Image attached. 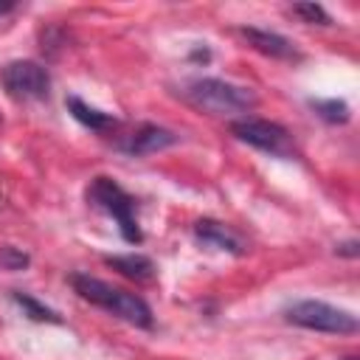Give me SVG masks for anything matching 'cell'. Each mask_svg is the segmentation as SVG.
Here are the masks:
<instances>
[{
	"label": "cell",
	"mask_w": 360,
	"mask_h": 360,
	"mask_svg": "<svg viewBox=\"0 0 360 360\" xmlns=\"http://www.w3.org/2000/svg\"><path fill=\"white\" fill-rule=\"evenodd\" d=\"M231 135L259 152H267L273 158H290L292 155V138L290 132L267 118H239L231 121Z\"/></svg>",
	"instance_id": "5b68a950"
},
{
	"label": "cell",
	"mask_w": 360,
	"mask_h": 360,
	"mask_svg": "<svg viewBox=\"0 0 360 360\" xmlns=\"http://www.w3.org/2000/svg\"><path fill=\"white\" fill-rule=\"evenodd\" d=\"M68 281L84 301H90V304L124 318L132 326L152 329V309L141 295L127 292L121 287H112V284H107V281H101L96 276H87V273H70Z\"/></svg>",
	"instance_id": "6da1fadb"
},
{
	"label": "cell",
	"mask_w": 360,
	"mask_h": 360,
	"mask_svg": "<svg viewBox=\"0 0 360 360\" xmlns=\"http://www.w3.org/2000/svg\"><path fill=\"white\" fill-rule=\"evenodd\" d=\"M0 84L14 101H39L51 93V76L39 62L17 59L0 70Z\"/></svg>",
	"instance_id": "8992f818"
},
{
	"label": "cell",
	"mask_w": 360,
	"mask_h": 360,
	"mask_svg": "<svg viewBox=\"0 0 360 360\" xmlns=\"http://www.w3.org/2000/svg\"><path fill=\"white\" fill-rule=\"evenodd\" d=\"M236 34H239L253 51H259V53H264V56H270V59H298V56H301L298 48H295V42L287 39V37H281V34H276V31L242 25V28H236Z\"/></svg>",
	"instance_id": "ba28073f"
},
{
	"label": "cell",
	"mask_w": 360,
	"mask_h": 360,
	"mask_svg": "<svg viewBox=\"0 0 360 360\" xmlns=\"http://www.w3.org/2000/svg\"><path fill=\"white\" fill-rule=\"evenodd\" d=\"M28 264H31V256L25 250H20L14 245H0V267L3 270L17 273V270H25Z\"/></svg>",
	"instance_id": "5bb4252c"
},
{
	"label": "cell",
	"mask_w": 360,
	"mask_h": 360,
	"mask_svg": "<svg viewBox=\"0 0 360 360\" xmlns=\"http://www.w3.org/2000/svg\"><path fill=\"white\" fill-rule=\"evenodd\" d=\"M335 253H340V256H357L360 253V245H357V239H349V242H343V245H338L335 248Z\"/></svg>",
	"instance_id": "2e32d148"
},
{
	"label": "cell",
	"mask_w": 360,
	"mask_h": 360,
	"mask_svg": "<svg viewBox=\"0 0 360 360\" xmlns=\"http://www.w3.org/2000/svg\"><path fill=\"white\" fill-rule=\"evenodd\" d=\"M87 202L93 208L110 214L118 222V231H121L124 242H129V245H141L143 242V233H141L138 219H135V197H129L112 177L98 174L87 188Z\"/></svg>",
	"instance_id": "3957f363"
},
{
	"label": "cell",
	"mask_w": 360,
	"mask_h": 360,
	"mask_svg": "<svg viewBox=\"0 0 360 360\" xmlns=\"http://www.w3.org/2000/svg\"><path fill=\"white\" fill-rule=\"evenodd\" d=\"M65 107H68V112H70L82 127H87V129H93V132H104V129H110V127L118 124L110 112H101V110L90 107V104L82 101L79 96H68V98H65Z\"/></svg>",
	"instance_id": "8fae6325"
},
{
	"label": "cell",
	"mask_w": 360,
	"mask_h": 360,
	"mask_svg": "<svg viewBox=\"0 0 360 360\" xmlns=\"http://www.w3.org/2000/svg\"><path fill=\"white\" fill-rule=\"evenodd\" d=\"M180 138L166 129V127H158V124H138L132 132L121 135V141H115V149H121L124 155H155V152H163L169 146H174Z\"/></svg>",
	"instance_id": "52a82bcc"
},
{
	"label": "cell",
	"mask_w": 360,
	"mask_h": 360,
	"mask_svg": "<svg viewBox=\"0 0 360 360\" xmlns=\"http://www.w3.org/2000/svg\"><path fill=\"white\" fill-rule=\"evenodd\" d=\"M292 14L295 17H301L304 22H309V25H329L332 22V17L323 11V6H318V3H295L292 6Z\"/></svg>",
	"instance_id": "9a60e30c"
},
{
	"label": "cell",
	"mask_w": 360,
	"mask_h": 360,
	"mask_svg": "<svg viewBox=\"0 0 360 360\" xmlns=\"http://www.w3.org/2000/svg\"><path fill=\"white\" fill-rule=\"evenodd\" d=\"M11 298H14V304L22 309L25 318H31V321H37V323H62V315L53 312L51 307H45L42 301H37L34 295H28V292H22V290H11Z\"/></svg>",
	"instance_id": "7c38bea8"
},
{
	"label": "cell",
	"mask_w": 360,
	"mask_h": 360,
	"mask_svg": "<svg viewBox=\"0 0 360 360\" xmlns=\"http://www.w3.org/2000/svg\"><path fill=\"white\" fill-rule=\"evenodd\" d=\"M284 318L292 326L312 329V332H329V335H354L360 329L357 315H352L349 309L332 307L326 301H315V298L290 304L284 309Z\"/></svg>",
	"instance_id": "277c9868"
},
{
	"label": "cell",
	"mask_w": 360,
	"mask_h": 360,
	"mask_svg": "<svg viewBox=\"0 0 360 360\" xmlns=\"http://www.w3.org/2000/svg\"><path fill=\"white\" fill-rule=\"evenodd\" d=\"M180 96L194 107L208 115H233V112H248L259 104L256 93L242 84H231L225 79H194L188 82Z\"/></svg>",
	"instance_id": "7a4b0ae2"
},
{
	"label": "cell",
	"mask_w": 360,
	"mask_h": 360,
	"mask_svg": "<svg viewBox=\"0 0 360 360\" xmlns=\"http://www.w3.org/2000/svg\"><path fill=\"white\" fill-rule=\"evenodd\" d=\"M14 8V3H0V14H6V11H11Z\"/></svg>",
	"instance_id": "ac0fdd59"
},
{
	"label": "cell",
	"mask_w": 360,
	"mask_h": 360,
	"mask_svg": "<svg viewBox=\"0 0 360 360\" xmlns=\"http://www.w3.org/2000/svg\"><path fill=\"white\" fill-rule=\"evenodd\" d=\"M194 236L200 239V242H205V245H211V248H217V250H228V253H233V256H242L245 250H248V245H245V239L231 228V225H225V222H219V219H197L194 222Z\"/></svg>",
	"instance_id": "9c48e42d"
},
{
	"label": "cell",
	"mask_w": 360,
	"mask_h": 360,
	"mask_svg": "<svg viewBox=\"0 0 360 360\" xmlns=\"http://www.w3.org/2000/svg\"><path fill=\"white\" fill-rule=\"evenodd\" d=\"M309 107L329 124H346L352 110L343 98H309Z\"/></svg>",
	"instance_id": "4fadbf2b"
},
{
	"label": "cell",
	"mask_w": 360,
	"mask_h": 360,
	"mask_svg": "<svg viewBox=\"0 0 360 360\" xmlns=\"http://www.w3.org/2000/svg\"><path fill=\"white\" fill-rule=\"evenodd\" d=\"M191 59H202V62H208V59H211V51H208L205 45H202V48H194V51H191Z\"/></svg>",
	"instance_id": "e0dca14e"
},
{
	"label": "cell",
	"mask_w": 360,
	"mask_h": 360,
	"mask_svg": "<svg viewBox=\"0 0 360 360\" xmlns=\"http://www.w3.org/2000/svg\"><path fill=\"white\" fill-rule=\"evenodd\" d=\"M104 264L118 270L124 278L132 281H152L155 278V262L143 253H118V256H104Z\"/></svg>",
	"instance_id": "30bf717a"
},
{
	"label": "cell",
	"mask_w": 360,
	"mask_h": 360,
	"mask_svg": "<svg viewBox=\"0 0 360 360\" xmlns=\"http://www.w3.org/2000/svg\"><path fill=\"white\" fill-rule=\"evenodd\" d=\"M346 360H357V357H346Z\"/></svg>",
	"instance_id": "d6986e66"
}]
</instances>
